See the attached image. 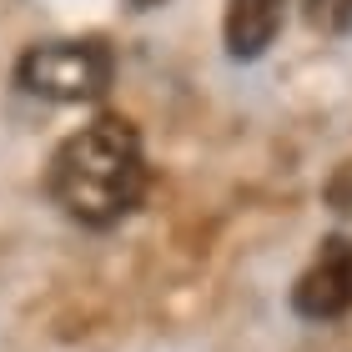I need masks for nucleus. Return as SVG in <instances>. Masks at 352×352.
I'll list each match as a JSON object with an SVG mask.
<instances>
[{"label": "nucleus", "instance_id": "nucleus-2", "mask_svg": "<svg viewBox=\"0 0 352 352\" xmlns=\"http://www.w3.org/2000/svg\"><path fill=\"white\" fill-rule=\"evenodd\" d=\"M116 81V56L96 36H66V41H36L15 60V86L51 106H91Z\"/></svg>", "mask_w": 352, "mask_h": 352}, {"label": "nucleus", "instance_id": "nucleus-4", "mask_svg": "<svg viewBox=\"0 0 352 352\" xmlns=\"http://www.w3.org/2000/svg\"><path fill=\"white\" fill-rule=\"evenodd\" d=\"M282 21H287V0H227V21H221L227 56L232 60H257L277 41Z\"/></svg>", "mask_w": 352, "mask_h": 352}, {"label": "nucleus", "instance_id": "nucleus-3", "mask_svg": "<svg viewBox=\"0 0 352 352\" xmlns=\"http://www.w3.org/2000/svg\"><path fill=\"white\" fill-rule=\"evenodd\" d=\"M292 312L307 322H332V317L352 312V242L347 236H327L317 257L292 287Z\"/></svg>", "mask_w": 352, "mask_h": 352}, {"label": "nucleus", "instance_id": "nucleus-1", "mask_svg": "<svg viewBox=\"0 0 352 352\" xmlns=\"http://www.w3.org/2000/svg\"><path fill=\"white\" fill-rule=\"evenodd\" d=\"M56 206L91 232H106L141 206L146 191V151L141 131L126 116H96L91 126L71 131L51 156L45 171Z\"/></svg>", "mask_w": 352, "mask_h": 352}, {"label": "nucleus", "instance_id": "nucleus-6", "mask_svg": "<svg viewBox=\"0 0 352 352\" xmlns=\"http://www.w3.org/2000/svg\"><path fill=\"white\" fill-rule=\"evenodd\" d=\"M146 6H156V0H136V10H146Z\"/></svg>", "mask_w": 352, "mask_h": 352}, {"label": "nucleus", "instance_id": "nucleus-5", "mask_svg": "<svg viewBox=\"0 0 352 352\" xmlns=\"http://www.w3.org/2000/svg\"><path fill=\"white\" fill-rule=\"evenodd\" d=\"M302 15H307V25L322 30V36L352 30V0H302Z\"/></svg>", "mask_w": 352, "mask_h": 352}]
</instances>
